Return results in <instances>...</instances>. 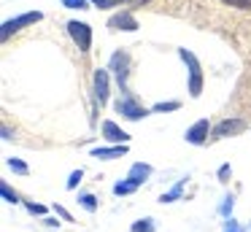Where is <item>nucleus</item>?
I'll return each instance as SVG.
<instances>
[{
	"mask_svg": "<svg viewBox=\"0 0 251 232\" xmlns=\"http://www.w3.org/2000/svg\"><path fill=\"white\" fill-rule=\"evenodd\" d=\"M178 57L186 62V68H189V95L192 97H200L202 92V70H200V62H197V57L192 52H186V49H178Z\"/></svg>",
	"mask_w": 251,
	"mask_h": 232,
	"instance_id": "f257e3e1",
	"label": "nucleus"
},
{
	"mask_svg": "<svg viewBox=\"0 0 251 232\" xmlns=\"http://www.w3.org/2000/svg\"><path fill=\"white\" fill-rule=\"evenodd\" d=\"M68 32H71L73 43L78 46V52H89V46H92V27L87 25V22H68Z\"/></svg>",
	"mask_w": 251,
	"mask_h": 232,
	"instance_id": "f03ea898",
	"label": "nucleus"
},
{
	"mask_svg": "<svg viewBox=\"0 0 251 232\" xmlns=\"http://www.w3.org/2000/svg\"><path fill=\"white\" fill-rule=\"evenodd\" d=\"M116 113H122V116L130 119V122H138V119H143L149 111L143 105H138L135 97L125 95V97H119V100H116Z\"/></svg>",
	"mask_w": 251,
	"mask_h": 232,
	"instance_id": "7ed1b4c3",
	"label": "nucleus"
},
{
	"mask_svg": "<svg viewBox=\"0 0 251 232\" xmlns=\"http://www.w3.org/2000/svg\"><path fill=\"white\" fill-rule=\"evenodd\" d=\"M41 19H44V14H41V11H30V14H22V16H17V19L3 22V41H6L11 32L22 30V27H27V25H35V22H41Z\"/></svg>",
	"mask_w": 251,
	"mask_h": 232,
	"instance_id": "20e7f679",
	"label": "nucleus"
},
{
	"mask_svg": "<svg viewBox=\"0 0 251 232\" xmlns=\"http://www.w3.org/2000/svg\"><path fill=\"white\" fill-rule=\"evenodd\" d=\"M111 70H114V76H116V81H119V86L125 89V86H127V76H130V54L119 49V52L111 57Z\"/></svg>",
	"mask_w": 251,
	"mask_h": 232,
	"instance_id": "39448f33",
	"label": "nucleus"
},
{
	"mask_svg": "<svg viewBox=\"0 0 251 232\" xmlns=\"http://www.w3.org/2000/svg\"><path fill=\"white\" fill-rule=\"evenodd\" d=\"M246 129V122L243 119H224L213 127V138H229V135H238Z\"/></svg>",
	"mask_w": 251,
	"mask_h": 232,
	"instance_id": "423d86ee",
	"label": "nucleus"
},
{
	"mask_svg": "<svg viewBox=\"0 0 251 232\" xmlns=\"http://www.w3.org/2000/svg\"><path fill=\"white\" fill-rule=\"evenodd\" d=\"M108 27H111V30H127V32H132V30H138V19L130 14V11H119V14H114L108 19Z\"/></svg>",
	"mask_w": 251,
	"mask_h": 232,
	"instance_id": "0eeeda50",
	"label": "nucleus"
},
{
	"mask_svg": "<svg viewBox=\"0 0 251 232\" xmlns=\"http://www.w3.org/2000/svg\"><path fill=\"white\" fill-rule=\"evenodd\" d=\"M208 129H211V124H208V119H200V122H195L189 129H186V135H184V138L189 140V143L200 146V143H205V138H208Z\"/></svg>",
	"mask_w": 251,
	"mask_h": 232,
	"instance_id": "6e6552de",
	"label": "nucleus"
},
{
	"mask_svg": "<svg viewBox=\"0 0 251 232\" xmlns=\"http://www.w3.org/2000/svg\"><path fill=\"white\" fill-rule=\"evenodd\" d=\"M103 135H105V140H111V143H116V146H122V143L130 140V135H127L116 122H111V119H108V122H103Z\"/></svg>",
	"mask_w": 251,
	"mask_h": 232,
	"instance_id": "1a4fd4ad",
	"label": "nucleus"
},
{
	"mask_svg": "<svg viewBox=\"0 0 251 232\" xmlns=\"http://www.w3.org/2000/svg\"><path fill=\"white\" fill-rule=\"evenodd\" d=\"M95 100L100 105L108 100V70H95Z\"/></svg>",
	"mask_w": 251,
	"mask_h": 232,
	"instance_id": "9d476101",
	"label": "nucleus"
},
{
	"mask_svg": "<svg viewBox=\"0 0 251 232\" xmlns=\"http://www.w3.org/2000/svg\"><path fill=\"white\" fill-rule=\"evenodd\" d=\"M127 154V143L122 146H108V149H92V156H98V159H116V156H125Z\"/></svg>",
	"mask_w": 251,
	"mask_h": 232,
	"instance_id": "9b49d317",
	"label": "nucleus"
},
{
	"mask_svg": "<svg viewBox=\"0 0 251 232\" xmlns=\"http://www.w3.org/2000/svg\"><path fill=\"white\" fill-rule=\"evenodd\" d=\"M149 176H151V165H146V162H135V165L130 167V176H127V178H130V181H135L138 186H141Z\"/></svg>",
	"mask_w": 251,
	"mask_h": 232,
	"instance_id": "f8f14e48",
	"label": "nucleus"
},
{
	"mask_svg": "<svg viewBox=\"0 0 251 232\" xmlns=\"http://www.w3.org/2000/svg\"><path fill=\"white\" fill-rule=\"evenodd\" d=\"M78 205H81L84 210H89V213H95V210H98V197L84 192V194H78Z\"/></svg>",
	"mask_w": 251,
	"mask_h": 232,
	"instance_id": "ddd939ff",
	"label": "nucleus"
},
{
	"mask_svg": "<svg viewBox=\"0 0 251 232\" xmlns=\"http://www.w3.org/2000/svg\"><path fill=\"white\" fill-rule=\"evenodd\" d=\"M138 189V183L135 181H130V178H127V181H119L114 186V194H132Z\"/></svg>",
	"mask_w": 251,
	"mask_h": 232,
	"instance_id": "4468645a",
	"label": "nucleus"
},
{
	"mask_svg": "<svg viewBox=\"0 0 251 232\" xmlns=\"http://www.w3.org/2000/svg\"><path fill=\"white\" fill-rule=\"evenodd\" d=\"M184 183H186V181H178L173 189H170V192H165V194H162V203H173V200H178L181 192H184Z\"/></svg>",
	"mask_w": 251,
	"mask_h": 232,
	"instance_id": "2eb2a0df",
	"label": "nucleus"
},
{
	"mask_svg": "<svg viewBox=\"0 0 251 232\" xmlns=\"http://www.w3.org/2000/svg\"><path fill=\"white\" fill-rule=\"evenodd\" d=\"M130 232H154V221L151 219H141L130 227Z\"/></svg>",
	"mask_w": 251,
	"mask_h": 232,
	"instance_id": "dca6fc26",
	"label": "nucleus"
},
{
	"mask_svg": "<svg viewBox=\"0 0 251 232\" xmlns=\"http://www.w3.org/2000/svg\"><path fill=\"white\" fill-rule=\"evenodd\" d=\"M0 194H3V200H6V203H19L17 192H11V186H8V183H0Z\"/></svg>",
	"mask_w": 251,
	"mask_h": 232,
	"instance_id": "f3484780",
	"label": "nucleus"
},
{
	"mask_svg": "<svg viewBox=\"0 0 251 232\" xmlns=\"http://www.w3.org/2000/svg\"><path fill=\"white\" fill-rule=\"evenodd\" d=\"M8 167H11L14 173H19V176H27V165L19 159H8Z\"/></svg>",
	"mask_w": 251,
	"mask_h": 232,
	"instance_id": "a211bd4d",
	"label": "nucleus"
},
{
	"mask_svg": "<svg viewBox=\"0 0 251 232\" xmlns=\"http://www.w3.org/2000/svg\"><path fill=\"white\" fill-rule=\"evenodd\" d=\"M92 5H98V8H114V5H122L125 0H89Z\"/></svg>",
	"mask_w": 251,
	"mask_h": 232,
	"instance_id": "6ab92c4d",
	"label": "nucleus"
},
{
	"mask_svg": "<svg viewBox=\"0 0 251 232\" xmlns=\"http://www.w3.org/2000/svg\"><path fill=\"white\" fill-rule=\"evenodd\" d=\"M224 5H235V8H240V11H249L251 8V0H222Z\"/></svg>",
	"mask_w": 251,
	"mask_h": 232,
	"instance_id": "aec40b11",
	"label": "nucleus"
},
{
	"mask_svg": "<svg viewBox=\"0 0 251 232\" xmlns=\"http://www.w3.org/2000/svg\"><path fill=\"white\" fill-rule=\"evenodd\" d=\"M229 210H232V194H227V197H224V203H222V208H219V213H222L224 219H229Z\"/></svg>",
	"mask_w": 251,
	"mask_h": 232,
	"instance_id": "412c9836",
	"label": "nucleus"
},
{
	"mask_svg": "<svg viewBox=\"0 0 251 232\" xmlns=\"http://www.w3.org/2000/svg\"><path fill=\"white\" fill-rule=\"evenodd\" d=\"M65 8H89V3L87 0H60Z\"/></svg>",
	"mask_w": 251,
	"mask_h": 232,
	"instance_id": "4be33fe9",
	"label": "nucleus"
},
{
	"mask_svg": "<svg viewBox=\"0 0 251 232\" xmlns=\"http://www.w3.org/2000/svg\"><path fill=\"white\" fill-rule=\"evenodd\" d=\"M176 108H181V103L170 100V103H157V105H154V111H176Z\"/></svg>",
	"mask_w": 251,
	"mask_h": 232,
	"instance_id": "5701e85b",
	"label": "nucleus"
},
{
	"mask_svg": "<svg viewBox=\"0 0 251 232\" xmlns=\"http://www.w3.org/2000/svg\"><path fill=\"white\" fill-rule=\"evenodd\" d=\"M81 176H84L81 170H73V173H71V178H68V183H65V186H68V189H76V186H78V181H81Z\"/></svg>",
	"mask_w": 251,
	"mask_h": 232,
	"instance_id": "b1692460",
	"label": "nucleus"
},
{
	"mask_svg": "<svg viewBox=\"0 0 251 232\" xmlns=\"http://www.w3.org/2000/svg\"><path fill=\"white\" fill-rule=\"evenodd\" d=\"M224 232H243V230H240V224L235 219H227L224 221Z\"/></svg>",
	"mask_w": 251,
	"mask_h": 232,
	"instance_id": "393cba45",
	"label": "nucleus"
},
{
	"mask_svg": "<svg viewBox=\"0 0 251 232\" xmlns=\"http://www.w3.org/2000/svg\"><path fill=\"white\" fill-rule=\"evenodd\" d=\"M27 210H30V213H38V216L46 213V208H44V205H38V203H27Z\"/></svg>",
	"mask_w": 251,
	"mask_h": 232,
	"instance_id": "a878e982",
	"label": "nucleus"
},
{
	"mask_svg": "<svg viewBox=\"0 0 251 232\" xmlns=\"http://www.w3.org/2000/svg\"><path fill=\"white\" fill-rule=\"evenodd\" d=\"M227 176H229V165H222L219 167V181H227Z\"/></svg>",
	"mask_w": 251,
	"mask_h": 232,
	"instance_id": "bb28decb",
	"label": "nucleus"
},
{
	"mask_svg": "<svg viewBox=\"0 0 251 232\" xmlns=\"http://www.w3.org/2000/svg\"><path fill=\"white\" fill-rule=\"evenodd\" d=\"M57 216H62V219H65V221H73V216L68 213L65 208H60V205H57Z\"/></svg>",
	"mask_w": 251,
	"mask_h": 232,
	"instance_id": "cd10ccee",
	"label": "nucleus"
},
{
	"mask_svg": "<svg viewBox=\"0 0 251 232\" xmlns=\"http://www.w3.org/2000/svg\"><path fill=\"white\" fill-rule=\"evenodd\" d=\"M146 3H151V0H141V3H138V5H146Z\"/></svg>",
	"mask_w": 251,
	"mask_h": 232,
	"instance_id": "c85d7f7f",
	"label": "nucleus"
}]
</instances>
